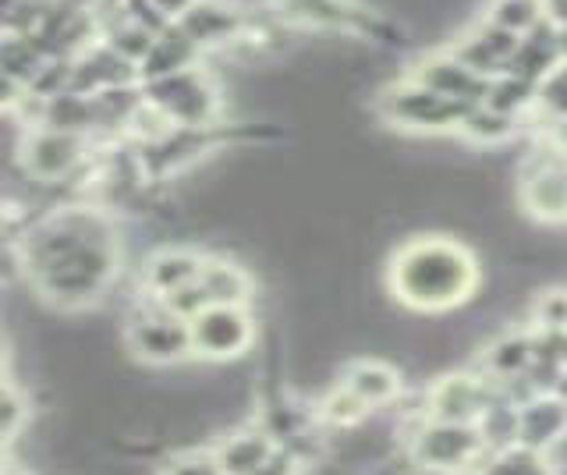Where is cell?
I'll list each match as a JSON object with an SVG mask.
<instances>
[{
	"mask_svg": "<svg viewBox=\"0 0 567 475\" xmlns=\"http://www.w3.org/2000/svg\"><path fill=\"white\" fill-rule=\"evenodd\" d=\"M35 288L68 309H79L114 277V227L96 209H64L35 227L25 241Z\"/></svg>",
	"mask_w": 567,
	"mask_h": 475,
	"instance_id": "6da1fadb",
	"label": "cell"
},
{
	"mask_svg": "<svg viewBox=\"0 0 567 475\" xmlns=\"http://www.w3.org/2000/svg\"><path fill=\"white\" fill-rule=\"evenodd\" d=\"M386 285L404 309L422 316L451 312L472 302L478 288V267L461 241L443 235L412 238L390 259Z\"/></svg>",
	"mask_w": 567,
	"mask_h": 475,
	"instance_id": "7a4b0ae2",
	"label": "cell"
},
{
	"mask_svg": "<svg viewBox=\"0 0 567 475\" xmlns=\"http://www.w3.org/2000/svg\"><path fill=\"white\" fill-rule=\"evenodd\" d=\"M192 355L203 362H235L256 341V327L241 306H209L188 320Z\"/></svg>",
	"mask_w": 567,
	"mask_h": 475,
	"instance_id": "3957f363",
	"label": "cell"
},
{
	"mask_svg": "<svg viewBox=\"0 0 567 475\" xmlns=\"http://www.w3.org/2000/svg\"><path fill=\"white\" fill-rule=\"evenodd\" d=\"M483 440L472 430V422H443L433 419L412 436V457L415 465L430 472H461L475 462V454L483 451Z\"/></svg>",
	"mask_w": 567,
	"mask_h": 475,
	"instance_id": "277c9868",
	"label": "cell"
},
{
	"mask_svg": "<svg viewBox=\"0 0 567 475\" xmlns=\"http://www.w3.org/2000/svg\"><path fill=\"white\" fill-rule=\"evenodd\" d=\"M522 206L543 224H567V156H532L522 171Z\"/></svg>",
	"mask_w": 567,
	"mask_h": 475,
	"instance_id": "5b68a950",
	"label": "cell"
},
{
	"mask_svg": "<svg viewBox=\"0 0 567 475\" xmlns=\"http://www.w3.org/2000/svg\"><path fill=\"white\" fill-rule=\"evenodd\" d=\"M150 107L174 121V125L199 128L213 117L217 96H213L206 79H199L195 72H174L167 79L150 82Z\"/></svg>",
	"mask_w": 567,
	"mask_h": 475,
	"instance_id": "8992f818",
	"label": "cell"
},
{
	"mask_svg": "<svg viewBox=\"0 0 567 475\" xmlns=\"http://www.w3.org/2000/svg\"><path fill=\"white\" fill-rule=\"evenodd\" d=\"M128 348L150 365H177L192 355V330L182 316L159 306L156 316H142L128 327Z\"/></svg>",
	"mask_w": 567,
	"mask_h": 475,
	"instance_id": "52a82bcc",
	"label": "cell"
},
{
	"mask_svg": "<svg viewBox=\"0 0 567 475\" xmlns=\"http://www.w3.org/2000/svg\"><path fill=\"white\" fill-rule=\"evenodd\" d=\"M468 111H475V107L440 96V93L425 90V85H419V82L404 85V90H394L386 96V117L398 121V125H408V128L440 132V128L461 125V121L468 117Z\"/></svg>",
	"mask_w": 567,
	"mask_h": 475,
	"instance_id": "ba28073f",
	"label": "cell"
},
{
	"mask_svg": "<svg viewBox=\"0 0 567 475\" xmlns=\"http://www.w3.org/2000/svg\"><path fill=\"white\" fill-rule=\"evenodd\" d=\"M79 161H82V138L75 132L47 128L25 143V167L40 182L68 178V174L79 167Z\"/></svg>",
	"mask_w": 567,
	"mask_h": 475,
	"instance_id": "9c48e42d",
	"label": "cell"
},
{
	"mask_svg": "<svg viewBox=\"0 0 567 475\" xmlns=\"http://www.w3.org/2000/svg\"><path fill=\"white\" fill-rule=\"evenodd\" d=\"M419 85L425 90H433L447 100H457V103H468V107H478V103H486V90H489V79H483L478 72H472L468 64H461L454 54L451 58H433L419 68L415 75Z\"/></svg>",
	"mask_w": 567,
	"mask_h": 475,
	"instance_id": "30bf717a",
	"label": "cell"
},
{
	"mask_svg": "<svg viewBox=\"0 0 567 475\" xmlns=\"http://www.w3.org/2000/svg\"><path fill=\"white\" fill-rule=\"evenodd\" d=\"M489 409L483 397V383L472 376H447L436 383V391L430 394V412L433 419L443 422H472Z\"/></svg>",
	"mask_w": 567,
	"mask_h": 475,
	"instance_id": "8fae6325",
	"label": "cell"
},
{
	"mask_svg": "<svg viewBox=\"0 0 567 475\" xmlns=\"http://www.w3.org/2000/svg\"><path fill=\"white\" fill-rule=\"evenodd\" d=\"M567 433V401L539 397L518 412V440L528 451H543Z\"/></svg>",
	"mask_w": 567,
	"mask_h": 475,
	"instance_id": "7c38bea8",
	"label": "cell"
},
{
	"mask_svg": "<svg viewBox=\"0 0 567 475\" xmlns=\"http://www.w3.org/2000/svg\"><path fill=\"white\" fill-rule=\"evenodd\" d=\"M277 451V440L274 433H262V430H245L227 436L224 444L217 447V465L224 475H256L262 468V462Z\"/></svg>",
	"mask_w": 567,
	"mask_h": 475,
	"instance_id": "4fadbf2b",
	"label": "cell"
},
{
	"mask_svg": "<svg viewBox=\"0 0 567 475\" xmlns=\"http://www.w3.org/2000/svg\"><path fill=\"white\" fill-rule=\"evenodd\" d=\"M344 386H348L351 394H359L369 404V409H380V404L398 397L401 380H398V369H390L386 362L362 359V362H351L348 365Z\"/></svg>",
	"mask_w": 567,
	"mask_h": 475,
	"instance_id": "5bb4252c",
	"label": "cell"
},
{
	"mask_svg": "<svg viewBox=\"0 0 567 475\" xmlns=\"http://www.w3.org/2000/svg\"><path fill=\"white\" fill-rule=\"evenodd\" d=\"M206 267V259H199L195 252H159L150 259V267H146V285L156 291V298H164L177 288H185L192 285V280H199Z\"/></svg>",
	"mask_w": 567,
	"mask_h": 475,
	"instance_id": "9a60e30c",
	"label": "cell"
},
{
	"mask_svg": "<svg viewBox=\"0 0 567 475\" xmlns=\"http://www.w3.org/2000/svg\"><path fill=\"white\" fill-rule=\"evenodd\" d=\"M199 280H203L213 306H245L248 291H252L248 273L238 267V262H227V259H206Z\"/></svg>",
	"mask_w": 567,
	"mask_h": 475,
	"instance_id": "2e32d148",
	"label": "cell"
},
{
	"mask_svg": "<svg viewBox=\"0 0 567 475\" xmlns=\"http://www.w3.org/2000/svg\"><path fill=\"white\" fill-rule=\"evenodd\" d=\"M177 25H182L195 43H217L235 32L238 14L227 11L224 4H192V11Z\"/></svg>",
	"mask_w": 567,
	"mask_h": 475,
	"instance_id": "e0dca14e",
	"label": "cell"
},
{
	"mask_svg": "<svg viewBox=\"0 0 567 475\" xmlns=\"http://www.w3.org/2000/svg\"><path fill=\"white\" fill-rule=\"evenodd\" d=\"M536 90H539L536 82H528V79H522V75L504 72V75L489 79L486 107H493V111H501V114H511V117H514L518 111H525V107H532V103H536Z\"/></svg>",
	"mask_w": 567,
	"mask_h": 475,
	"instance_id": "ac0fdd59",
	"label": "cell"
},
{
	"mask_svg": "<svg viewBox=\"0 0 567 475\" xmlns=\"http://www.w3.org/2000/svg\"><path fill=\"white\" fill-rule=\"evenodd\" d=\"M486 22L514 32V37H528L532 29L546 22V11L543 0H493Z\"/></svg>",
	"mask_w": 567,
	"mask_h": 475,
	"instance_id": "d6986e66",
	"label": "cell"
},
{
	"mask_svg": "<svg viewBox=\"0 0 567 475\" xmlns=\"http://www.w3.org/2000/svg\"><path fill=\"white\" fill-rule=\"evenodd\" d=\"M461 132H465L468 138H475V143L493 146V143H504V138L514 135V117L486 107V103H478V107L468 111V117L461 121Z\"/></svg>",
	"mask_w": 567,
	"mask_h": 475,
	"instance_id": "ffe728a7",
	"label": "cell"
},
{
	"mask_svg": "<svg viewBox=\"0 0 567 475\" xmlns=\"http://www.w3.org/2000/svg\"><path fill=\"white\" fill-rule=\"evenodd\" d=\"M47 121L58 132H85V125L93 121V103L79 93H58L47 103Z\"/></svg>",
	"mask_w": 567,
	"mask_h": 475,
	"instance_id": "44dd1931",
	"label": "cell"
},
{
	"mask_svg": "<svg viewBox=\"0 0 567 475\" xmlns=\"http://www.w3.org/2000/svg\"><path fill=\"white\" fill-rule=\"evenodd\" d=\"M528 362H532V344L525 338H514V333L489 348V369L501 376H518Z\"/></svg>",
	"mask_w": 567,
	"mask_h": 475,
	"instance_id": "7402d4cb",
	"label": "cell"
},
{
	"mask_svg": "<svg viewBox=\"0 0 567 475\" xmlns=\"http://www.w3.org/2000/svg\"><path fill=\"white\" fill-rule=\"evenodd\" d=\"M372 409L369 404L359 397V394H351L348 386L341 383L337 386V391L323 401V415L333 422V426H344V430H351V426H359V422L369 415Z\"/></svg>",
	"mask_w": 567,
	"mask_h": 475,
	"instance_id": "603a6c76",
	"label": "cell"
},
{
	"mask_svg": "<svg viewBox=\"0 0 567 475\" xmlns=\"http://www.w3.org/2000/svg\"><path fill=\"white\" fill-rule=\"evenodd\" d=\"M536 103H539V107H543L549 117H554V121H560V125L567 121V64H564V61L539 82Z\"/></svg>",
	"mask_w": 567,
	"mask_h": 475,
	"instance_id": "cb8c5ba5",
	"label": "cell"
},
{
	"mask_svg": "<svg viewBox=\"0 0 567 475\" xmlns=\"http://www.w3.org/2000/svg\"><path fill=\"white\" fill-rule=\"evenodd\" d=\"M486 475H546V468L539 465L536 451L522 447V451H507L496 457Z\"/></svg>",
	"mask_w": 567,
	"mask_h": 475,
	"instance_id": "d4e9b609",
	"label": "cell"
},
{
	"mask_svg": "<svg viewBox=\"0 0 567 475\" xmlns=\"http://www.w3.org/2000/svg\"><path fill=\"white\" fill-rule=\"evenodd\" d=\"M539 323L549 330H564L567 327V291H546L536 306Z\"/></svg>",
	"mask_w": 567,
	"mask_h": 475,
	"instance_id": "484cf974",
	"label": "cell"
},
{
	"mask_svg": "<svg viewBox=\"0 0 567 475\" xmlns=\"http://www.w3.org/2000/svg\"><path fill=\"white\" fill-rule=\"evenodd\" d=\"M25 397L14 391V386H8L4 391V440H18V433H22L25 426Z\"/></svg>",
	"mask_w": 567,
	"mask_h": 475,
	"instance_id": "4316f807",
	"label": "cell"
},
{
	"mask_svg": "<svg viewBox=\"0 0 567 475\" xmlns=\"http://www.w3.org/2000/svg\"><path fill=\"white\" fill-rule=\"evenodd\" d=\"M167 475H224V472H220L217 457H213V454H206V457L203 454H188V457H182V462H174Z\"/></svg>",
	"mask_w": 567,
	"mask_h": 475,
	"instance_id": "83f0119b",
	"label": "cell"
},
{
	"mask_svg": "<svg viewBox=\"0 0 567 475\" xmlns=\"http://www.w3.org/2000/svg\"><path fill=\"white\" fill-rule=\"evenodd\" d=\"M256 475H298V457H295L288 447H280V444H277V451H274L270 457H266L262 468H259Z\"/></svg>",
	"mask_w": 567,
	"mask_h": 475,
	"instance_id": "f1b7e54d",
	"label": "cell"
},
{
	"mask_svg": "<svg viewBox=\"0 0 567 475\" xmlns=\"http://www.w3.org/2000/svg\"><path fill=\"white\" fill-rule=\"evenodd\" d=\"M543 11L554 29H567V0H543Z\"/></svg>",
	"mask_w": 567,
	"mask_h": 475,
	"instance_id": "f546056e",
	"label": "cell"
},
{
	"mask_svg": "<svg viewBox=\"0 0 567 475\" xmlns=\"http://www.w3.org/2000/svg\"><path fill=\"white\" fill-rule=\"evenodd\" d=\"M153 4L159 8V14H164V19H185L195 0H153Z\"/></svg>",
	"mask_w": 567,
	"mask_h": 475,
	"instance_id": "4dcf8cb0",
	"label": "cell"
},
{
	"mask_svg": "<svg viewBox=\"0 0 567 475\" xmlns=\"http://www.w3.org/2000/svg\"><path fill=\"white\" fill-rule=\"evenodd\" d=\"M557 47H560V61L567 64V29H557Z\"/></svg>",
	"mask_w": 567,
	"mask_h": 475,
	"instance_id": "1f68e13d",
	"label": "cell"
},
{
	"mask_svg": "<svg viewBox=\"0 0 567 475\" xmlns=\"http://www.w3.org/2000/svg\"><path fill=\"white\" fill-rule=\"evenodd\" d=\"M557 149H560V153L567 156V121H564V125L557 128Z\"/></svg>",
	"mask_w": 567,
	"mask_h": 475,
	"instance_id": "d6a6232c",
	"label": "cell"
}]
</instances>
